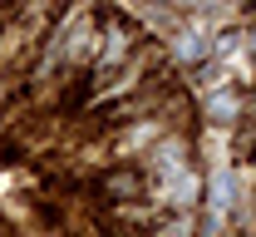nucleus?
<instances>
[{"label":"nucleus","mask_w":256,"mask_h":237,"mask_svg":"<svg viewBox=\"0 0 256 237\" xmlns=\"http://www.w3.org/2000/svg\"><path fill=\"white\" fill-rule=\"evenodd\" d=\"M212 114H217V119H226V114H232V99H226V94H217V99H212Z\"/></svg>","instance_id":"f257e3e1"}]
</instances>
